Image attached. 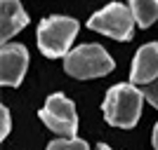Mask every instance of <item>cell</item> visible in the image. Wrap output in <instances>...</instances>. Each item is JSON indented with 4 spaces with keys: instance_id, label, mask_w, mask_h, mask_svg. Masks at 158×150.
<instances>
[{
    "instance_id": "obj_1",
    "label": "cell",
    "mask_w": 158,
    "mask_h": 150,
    "mask_svg": "<svg viewBox=\"0 0 158 150\" xmlns=\"http://www.w3.org/2000/svg\"><path fill=\"white\" fill-rule=\"evenodd\" d=\"M144 91L132 85H113L104 96V117L111 127L118 129H132L142 115V103H144Z\"/></svg>"
},
{
    "instance_id": "obj_2",
    "label": "cell",
    "mask_w": 158,
    "mask_h": 150,
    "mask_svg": "<svg viewBox=\"0 0 158 150\" xmlns=\"http://www.w3.org/2000/svg\"><path fill=\"white\" fill-rule=\"evenodd\" d=\"M80 24L71 17H47L40 21L38 26V47L47 59H57V56H66L71 52V45L76 35H78Z\"/></svg>"
},
{
    "instance_id": "obj_3",
    "label": "cell",
    "mask_w": 158,
    "mask_h": 150,
    "mask_svg": "<svg viewBox=\"0 0 158 150\" xmlns=\"http://www.w3.org/2000/svg\"><path fill=\"white\" fill-rule=\"evenodd\" d=\"M113 59L109 56L102 45H80L64 56V71L71 78L78 80H90V78H102L113 71Z\"/></svg>"
},
{
    "instance_id": "obj_4",
    "label": "cell",
    "mask_w": 158,
    "mask_h": 150,
    "mask_svg": "<svg viewBox=\"0 0 158 150\" xmlns=\"http://www.w3.org/2000/svg\"><path fill=\"white\" fill-rule=\"evenodd\" d=\"M135 24H137V19H135L130 5H125V2H111L87 19L90 31H97L113 40H130Z\"/></svg>"
},
{
    "instance_id": "obj_5",
    "label": "cell",
    "mask_w": 158,
    "mask_h": 150,
    "mask_svg": "<svg viewBox=\"0 0 158 150\" xmlns=\"http://www.w3.org/2000/svg\"><path fill=\"white\" fill-rule=\"evenodd\" d=\"M40 120L47 124V129L59 134V136H76L78 131V115H76V106L71 98H66L64 94H50L43 106V110L38 113Z\"/></svg>"
},
{
    "instance_id": "obj_6",
    "label": "cell",
    "mask_w": 158,
    "mask_h": 150,
    "mask_svg": "<svg viewBox=\"0 0 158 150\" xmlns=\"http://www.w3.org/2000/svg\"><path fill=\"white\" fill-rule=\"evenodd\" d=\"M28 68V49L19 42H2L0 49V82L5 87H19Z\"/></svg>"
},
{
    "instance_id": "obj_7",
    "label": "cell",
    "mask_w": 158,
    "mask_h": 150,
    "mask_svg": "<svg viewBox=\"0 0 158 150\" xmlns=\"http://www.w3.org/2000/svg\"><path fill=\"white\" fill-rule=\"evenodd\" d=\"M158 78V42H146L132 59L130 80L135 85H149Z\"/></svg>"
},
{
    "instance_id": "obj_8",
    "label": "cell",
    "mask_w": 158,
    "mask_h": 150,
    "mask_svg": "<svg viewBox=\"0 0 158 150\" xmlns=\"http://www.w3.org/2000/svg\"><path fill=\"white\" fill-rule=\"evenodd\" d=\"M28 24V14L19 0H0V40L10 42Z\"/></svg>"
},
{
    "instance_id": "obj_9",
    "label": "cell",
    "mask_w": 158,
    "mask_h": 150,
    "mask_svg": "<svg viewBox=\"0 0 158 150\" xmlns=\"http://www.w3.org/2000/svg\"><path fill=\"white\" fill-rule=\"evenodd\" d=\"M127 5L142 28H149L158 19V0H127Z\"/></svg>"
},
{
    "instance_id": "obj_10",
    "label": "cell",
    "mask_w": 158,
    "mask_h": 150,
    "mask_svg": "<svg viewBox=\"0 0 158 150\" xmlns=\"http://www.w3.org/2000/svg\"><path fill=\"white\" fill-rule=\"evenodd\" d=\"M47 150H90L85 141H80L76 136H61L52 143H47Z\"/></svg>"
},
{
    "instance_id": "obj_11",
    "label": "cell",
    "mask_w": 158,
    "mask_h": 150,
    "mask_svg": "<svg viewBox=\"0 0 158 150\" xmlns=\"http://www.w3.org/2000/svg\"><path fill=\"white\" fill-rule=\"evenodd\" d=\"M12 129V122H10V110H7L5 106H0V138H7Z\"/></svg>"
},
{
    "instance_id": "obj_12",
    "label": "cell",
    "mask_w": 158,
    "mask_h": 150,
    "mask_svg": "<svg viewBox=\"0 0 158 150\" xmlns=\"http://www.w3.org/2000/svg\"><path fill=\"white\" fill-rule=\"evenodd\" d=\"M144 96H146V101H149L153 108H158V78L144 87Z\"/></svg>"
},
{
    "instance_id": "obj_13",
    "label": "cell",
    "mask_w": 158,
    "mask_h": 150,
    "mask_svg": "<svg viewBox=\"0 0 158 150\" xmlns=\"http://www.w3.org/2000/svg\"><path fill=\"white\" fill-rule=\"evenodd\" d=\"M151 141H153V148L158 150V124L153 127V136H151Z\"/></svg>"
},
{
    "instance_id": "obj_14",
    "label": "cell",
    "mask_w": 158,
    "mask_h": 150,
    "mask_svg": "<svg viewBox=\"0 0 158 150\" xmlns=\"http://www.w3.org/2000/svg\"><path fill=\"white\" fill-rule=\"evenodd\" d=\"M97 150H111V148H109V145H104V143H99V145H97Z\"/></svg>"
}]
</instances>
